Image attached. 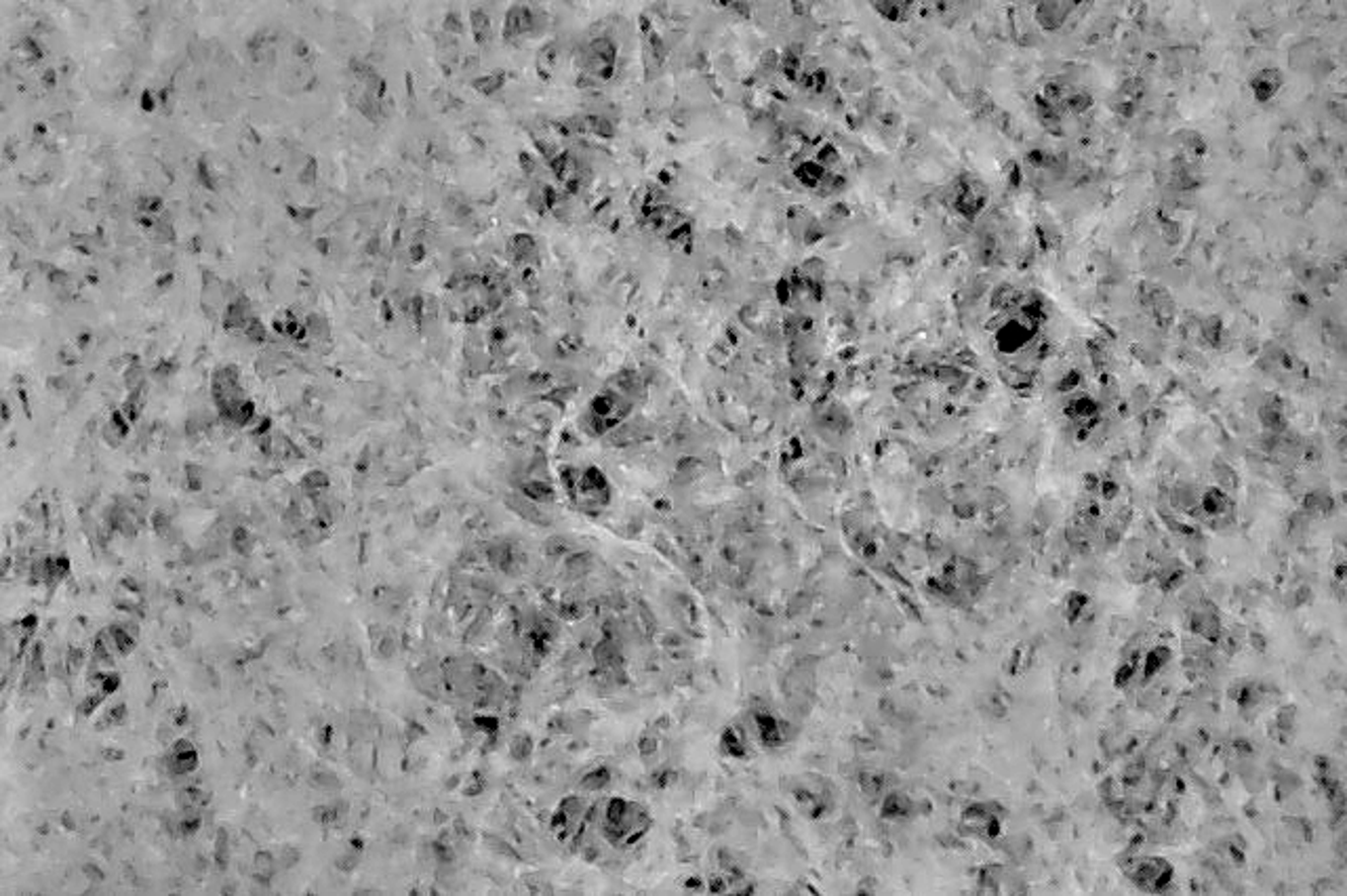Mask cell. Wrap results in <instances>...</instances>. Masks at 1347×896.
<instances>
[{"instance_id":"1","label":"cell","mask_w":1347,"mask_h":896,"mask_svg":"<svg viewBox=\"0 0 1347 896\" xmlns=\"http://www.w3.org/2000/svg\"><path fill=\"white\" fill-rule=\"evenodd\" d=\"M648 827H651V817L638 804L628 800L609 802L603 817V831L613 846L626 849V846L636 844L640 838H644Z\"/></svg>"},{"instance_id":"2","label":"cell","mask_w":1347,"mask_h":896,"mask_svg":"<svg viewBox=\"0 0 1347 896\" xmlns=\"http://www.w3.org/2000/svg\"><path fill=\"white\" fill-rule=\"evenodd\" d=\"M564 488L575 508L586 514L603 510L611 497L607 480L596 469L569 471V476H564Z\"/></svg>"},{"instance_id":"3","label":"cell","mask_w":1347,"mask_h":896,"mask_svg":"<svg viewBox=\"0 0 1347 896\" xmlns=\"http://www.w3.org/2000/svg\"><path fill=\"white\" fill-rule=\"evenodd\" d=\"M1175 869L1171 862L1160 856H1145L1133 865L1131 879L1133 884L1147 892H1162L1173 882Z\"/></svg>"},{"instance_id":"4","label":"cell","mask_w":1347,"mask_h":896,"mask_svg":"<svg viewBox=\"0 0 1347 896\" xmlns=\"http://www.w3.org/2000/svg\"><path fill=\"white\" fill-rule=\"evenodd\" d=\"M169 764H171V771H173L175 774H188V773H192V771L199 766V754H197V749H194V745H192L190 741L180 739V741H177V743L171 747V760H169Z\"/></svg>"},{"instance_id":"5","label":"cell","mask_w":1347,"mask_h":896,"mask_svg":"<svg viewBox=\"0 0 1347 896\" xmlns=\"http://www.w3.org/2000/svg\"><path fill=\"white\" fill-rule=\"evenodd\" d=\"M1282 85V74L1276 70H1265L1253 80V91L1259 102H1268L1276 95Z\"/></svg>"}]
</instances>
